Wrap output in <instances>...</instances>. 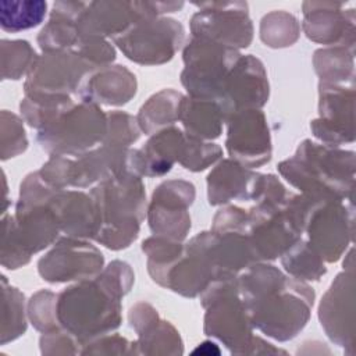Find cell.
<instances>
[{"mask_svg":"<svg viewBox=\"0 0 356 356\" xmlns=\"http://www.w3.org/2000/svg\"><path fill=\"white\" fill-rule=\"evenodd\" d=\"M184 39V28L171 18H150L114 38L128 58L142 64L170 60Z\"/></svg>","mask_w":356,"mask_h":356,"instance_id":"cell-6","label":"cell"},{"mask_svg":"<svg viewBox=\"0 0 356 356\" xmlns=\"http://www.w3.org/2000/svg\"><path fill=\"white\" fill-rule=\"evenodd\" d=\"M104 115L93 103L72 106L39 131L38 140L49 152L72 156L104 140L107 129Z\"/></svg>","mask_w":356,"mask_h":356,"instance_id":"cell-5","label":"cell"},{"mask_svg":"<svg viewBox=\"0 0 356 356\" xmlns=\"http://www.w3.org/2000/svg\"><path fill=\"white\" fill-rule=\"evenodd\" d=\"M260 32H261V39L264 40V43H268V46L277 47L278 32H282L284 38L291 44L298 38L299 25L293 15L281 13V11H275L263 18Z\"/></svg>","mask_w":356,"mask_h":356,"instance_id":"cell-22","label":"cell"},{"mask_svg":"<svg viewBox=\"0 0 356 356\" xmlns=\"http://www.w3.org/2000/svg\"><path fill=\"white\" fill-rule=\"evenodd\" d=\"M99 210L100 228L95 239L111 249H121L136 238L145 213V193L139 175L122 172L103 181L92 191Z\"/></svg>","mask_w":356,"mask_h":356,"instance_id":"cell-3","label":"cell"},{"mask_svg":"<svg viewBox=\"0 0 356 356\" xmlns=\"http://www.w3.org/2000/svg\"><path fill=\"white\" fill-rule=\"evenodd\" d=\"M342 3L303 4V29L316 42L325 44L339 43L345 36L353 38V10H342Z\"/></svg>","mask_w":356,"mask_h":356,"instance_id":"cell-14","label":"cell"},{"mask_svg":"<svg viewBox=\"0 0 356 356\" xmlns=\"http://www.w3.org/2000/svg\"><path fill=\"white\" fill-rule=\"evenodd\" d=\"M184 97L174 90H163L154 95L146 104H143L139 114V125L146 134L154 129L172 124L181 115V106Z\"/></svg>","mask_w":356,"mask_h":356,"instance_id":"cell-18","label":"cell"},{"mask_svg":"<svg viewBox=\"0 0 356 356\" xmlns=\"http://www.w3.org/2000/svg\"><path fill=\"white\" fill-rule=\"evenodd\" d=\"M136 89L135 76L121 65L104 67L97 74L85 78L79 95L85 102H103L106 104H124Z\"/></svg>","mask_w":356,"mask_h":356,"instance_id":"cell-15","label":"cell"},{"mask_svg":"<svg viewBox=\"0 0 356 356\" xmlns=\"http://www.w3.org/2000/svg\"><path fill=\"white\" fill-rule=\"evenodd\" d=\"M239 57L241 54L232 47L195 38L184 51L182 83L191 97L218 102L224 83Z\"/></svg>","mask_w":356,"mask_h":356,"instance_id":"cell-4","label":"cell"},{"mask_svg":"<svg viewBox=\"0 0 356 356\" xmlns=\"http://www.w3.org/2000/svg\"><path fill=\"white\" fill-rule=\"evenodd\" d=\"M353 153L305 140L296 154L280 164L281 174L309 196L341 200L353 185Z\"/></svg>","mask_w":356,"mask_h":356,"instance_id":"cell-2","label":"cell"},{"mask_svg":"<svg viewBox=\"0 0 356 356\" xmlns=\"http://www.w3.org/2000/svg\"><path fill=\"white\" fill-rule=\"evenodd\" d=\"M352 88L346 90L338 83H321V118L312 124L314 135L331 143L348 140L346 135L353 139V121L346 120L352 118Z\"/></svg>","mask_w":356,"mask_h":356,"instance_id":"cell-13","label":"cell"},{"mask_svg":"<svg viewBox=\"0 0 356 356\" xmlns=\"http://www.w3.org/2000/svg\"><path fill=\"white\" fill-rule=\"evenodd\" d=\"M221 156V149L214 143H204L200 139L188 136L179 157V163L192 171L204 170Z\"/></svg>","mask_w":356,"mask_h":356,"instance_id":"cell-21","label":"cell"},{"mask_svg":"<svg viewBox=\"0 0 356 356\" xmlns=\"http://www.w3.org/2000/svg\"><path fill=\"white\" fill-rule=\"evenodd\" d=\"M102 266L103 257L96 248L85 242L63 239L40 259L39 273L50 282H60L96 275Z\"/></svg>","mask_w":356,"mask_h":356,"instance_id":"cell-12","label":"cell"},{"mask_svg":"<svg viewBox=\"0 0 356 356\" xmlns=\"http://www.w3.org/2000/svg\"><path fill=\"white\" fill-rule=\"evenodd\" d=\"M225 117L217 100L211 99H184L181 115L188 136L195 139L217 138L221 132V124Z\"/></svg>","mask_w":356,"mask_h":356,"instance_id":"cell-16","label":"cell"},{"mask_svg":"<svg viewBox=\"0 0 356 356\" xmlns=\"http://www.w3.org/2000/svg\"><path fill=\"white\" fill-rule=\"evenodd\" d=\"M227 149L248 167H257L270 159L271 146L264 115L253 108L229 115Z\"/></svg>","mask_w":356,"mask_h":356,"instance_id":"cell-11","label":"cell"},{"mask_svg":"<svg viewBox=\"0 0 356 356\" xmlns=\"http://www.w3.org/2000/svg\"><path fill=\"white\" fill-rule=\"evenodd\" d=\"M256 175L250 174L241 165L225 160L207 179L209 199L211 204L228 202L232 197L250 199V192Z\"/></svg>","mask_w":356,"mask_h":356,"instance_id":"cell-17","label":"cell"},{"mask_svg":"<svg viewBox=\"0 0 356 356\" xmlns=\"http://www.w3.org/2000/svg\"><path fill=\"white\" fill-rule=\"evenodd\" d=\"M47 4L42 0L0 3V24L7 32H18L39 25L46 15Z\"/></svg>","mask_w":356,"mask_h":356,"instance_id":"cell-19","label":"cell"},{"mask_svg":"<svg viewBox=\"0 0 356 356\" xmlns=\"http://www.w3.org/2000/svg\"><path fill=\"white\" fill-rule=\"evenodd\" d=\"M193 196V186L188 182L168 181L161 184L154 191L149 209L150 228L170 239L185 238L191 227L186 207L192 203Z\"/></svg>","mask_w":356,"mask_h":356,"instance_id":"cell-10","label":"cell"},{"mask_svg":"<svg viewBox=\"0 0 356 356\" xmlns=\"http://www.w3.org/2000/svg\"><path fill=\"white\" fill-rule=\"evenodd\" d=\"M268 96V83L263 64L252 57H239L231 70L218 103L225 115L263 106Z\"/></svg>","mask_w":356,"mask_h":356,"instance_id":"cell-9","label":"cell"},{"mask_svg":"<svg viewBox=\"0 0 356 356\" xmlns=\"http://www.w3.org/2000/svg\"><path fill=\"white\" fill-rule=\"evenodd\" d=\"M282 264L286 271L302 280H318V277L325 273L318 253L309 243L300 241L295 242L285 252Z\"/></svg>","mask_w":356,"mask_h":356,"instance_id":"cell-20","label":"cell"},{"mask_svg":"<svg viewBox=\"0 0 356 356\" xmlns=\"http://www.w3.org/2000/svg\"><path fill=\"white\" fill-rule=\"evenodd\" d=\"M249 320L278 339H288L309 317L314 293L303 282L286 278L273 266H253L238 281Z\"/></svg>","mask_w":356,"mask_h":356,"instance_id":"cell-1","label":"cell"},{"mask_svg":"<svg viewBox=\"0 0 356 356\" xmlns=\"http://www.w3.org/2000/svg\"><path fill=\"white\" fill-rule=\"evenodd\" d=\"M200 10L192 17L191 29L195 38L209 39L228 47H246L252 40V22L248 4L200 3Z\"/></svg>","mask_w":356,"mask_h":356,"instance_id":"cell-7","label":"cell"},{"mask_svg":"<svg viewBox=\"0 0 356 356\" xmlns=\"http://www.w3.org/2000/svg\"><path fill=\"white\" fill-rule=\"evenodd\" d=\"M108 117L110 131L106 134L104 145L125 147L139 138V131L132 117L121 113H113Z\"/></svg>","mask_w":356,"mask_h":356,"instance_id":"cell-23","label":"cell"},{"mask_svg":"<svg viewBox=\"0 0 356 356\" xmlns=\"http://www.w3.org/2000/svg\"><path fill=\"white\" fill-rule=\"evenodd\" d=\"M348 224H352V220L348 217L341 200H314L309 209L305 227L312 242L310 246L321 259L334 261L339 257L350 235Z\"/></svg>","mask_w":356,"mask_h":356,"instance_id":"cell-8","label":"cell"}]
</instances>
